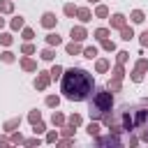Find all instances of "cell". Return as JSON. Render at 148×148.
<instances>
[{
    "instance_id": "obj_25",
    "label": "cell",
    "mask_w": 148,
    "mask_h": 148,
    "mask_svg": "<svg viewBox=\"0 0 148 148\" xmlns=\"http://www.w3.org/2000/svg\"><path fill=\"white\" fill-rule=\"evenodd\" d=\"M46 104H49V106H56V104H58V97H46Z\"/></svg>"
},
{
    "instance_id": "obj_6",
    "label": "cell",
    "mask_w": 148,
    "mask_h": 148,
    "mask_svg": "<svg viewBox=\"0 0 148 148\" xmlns=\"http://www.w3.org/2000/svg\"><path fill=\"white\" fill-rule=\"evenodd\" d=\"M132 37H134V32H132V28H123V39H125V42H130Z\"/></svg>"
},
{
    "instance_id": "obj_27",
    "label": "cell",
    "mask_w": 148,
    "mask_h": 148,
    "mask_svg": "<svg viewBox=\"0 0 148 148\" xmlns=\"http://www.w3.org/2000/svg\"><path fill=\"white\" fill-rule=\"evenodd\" d=\"M30 120L37 123V120H39V111H32V113H30Z\"/></svg>"
},
{
    "instance_id": "obj_14",
    "label": "cell",
    "mask_w": 148,
    "mask_h": 148,
    "mask_svg": "<svg viewBox=\"0 0 148 148\" xmlns=\"http://www.w3.org/2000/svg\"><path fill=\"white\" fill-rule=\"evenodd\" d=\"M97 132H99V127H97V125H92V123H90V125H88V134H90V136H92V134H97Z\"/></svg>"
},
{
    "instance_id": "obj_10",
    "label": "cell",
    "mask_w": 148,
    "mask_h": 148,
    "mask_svg": "<svg viewBox=\"0 0 148 148\" xmlns=\"http://www.w3.org/2000/svg\"><path fill=\"white\" fill-rule=\"evenodd\" d=\"M132 21H134V23H141V21H143V12H134V14H132Z\"/></svg>"
},
{
    "instance_id": "obj_12",
    "label": "cell",
    "mask_w": 148,
    "mask_h": 148,
    "mask_svg": "<svg viewBox=\"0 0 148 148\" xmlns=\"http://www.w3.org/2000/svg\"><path fill=\"white\" fill-rule=\"evenodd\" d=\"M67 53H72V56L79 53V44H69V46H67Z\"/></svg>"
},
{
    "instance_id": "obj_21",
    "label": "cell",
    "mask_w": 148,
    "mask_h": 148,
    "mask_svg": "<svg viewBox=\"0 0 148 148\" xmlns=\"http://www.w3.org/2000/svg\"><path fill=\"white\" fill-rule=\"evenodd\" d=\"M79 123H81V118H79V116H72V118H69V125H72V127H76Z\"/></svg>"
},
{
    "instance_id": "obj_19",
    "label": "cell",
    "mask_w": 148,
    "mask_h": 148,
    "mask_svg": "<svg viewBox=\"0 0 148 148\" xmlns=\"http://www.w3.org/2000/svg\"><path fill=\"white\" fill-rule=\"evenodd\" d=\"M106 67H109V62H106V60H99V62H97V69H99V72H104Z\"/></svg>"
},
{
    "instance_id": "obj_11",
    "label": "cell",
    "mask_w": 148,
    "mask_h": 148,
    "mask_svg": "<svg viewBox=\"0 0 148 148\" xmlns=\"http://www.w3.org/2000/svg\"><path fill=\"white\" fill-rule=\"evenodd\" d=\"M79 16H81V21H90V12H88V9H81Z\"/></svg>"
},
{
    "instance_id": "obj_13",
    "label": "cell",
    "mask_w": 148,
    "mask_h": 148,
    "mask_svg": "<svg viewBox=\"0 0 148 148\" xmlns=\"http://www.w3.org/2000/svg\"><path fill=\"white\" fill-rule=\"evenodd\" d=\"M18 123H21V120H18V118H16V120H9V123H7V125H5V130H14V127H16V125H18Z\"/></svg>"
},
{
    "instance_id": "obj_9",
    "label": "cell",
    "mask_w": 148,
    "mask_h": 148,
    "mask_svg": "<svg viewBox=\"0 0 148 148\" xmlns=\"http://www.w3.org/2000/svg\"><path fill=\"white\" fill-rule=\"evenodd\" d=\"M46 83H49V76H39L35 86H37V88H46Z\"/></svg>"
},
{
    "instance_id": "obj_33",
    "label": "cell",
    "mask_w": 148,
    "mask_h": 148,
    "mask_svg": "<svg viewBox=\"0 0 148 148\" xmlns=\"http://www.w3.org/2000/svg\"><path fill=\"white\" fill-rule=\"evenodd\" d=\"M37 132H44V125H42V123H35V134H37Z\"/></svg>"
},
{
    "instance_id": "obj_26",
    "label": "cell",
    "mask_w": 148,
    "mask_h": 148,
    "mask_svg": "<svg viewBox=\"0 0 148 148\" xmlns=\"http://www.w3.org/2000/svg\"><path fill=\"white\" fill-rule=\"evenodd\" d=\"M109 12H106V7H97V16H106Z\"/></svg>"
},
{
    "instance_id": "obj_31",
    "label": "cell",
    "mask_w": 148,
    "mask_h": 148,
    "mask_svg": "<svg viewBox=\"0 0 148 148\" xmlns=\"http://www.w3.org/2000/svg\"><path fill=\"white\" fill-rule=\"evenodd\" d=\"M118 60H120V62H125V60H127V53H125V51H120V53H118Z\"/></svg>"
},
{
    "instance_id": "obj_24",
    "label": "cell",
    "mask_w": 148,
    "mask_h": 148,
    "mask_svg": "<svg viewBox=\"0 0 148 148\" xmlns=\"http://www.w3.org/2000/svg\"><path fill=\"white\" fill-rule=\"evenodd\" d=\"M23 67H25V69H35V62H32V60H23Z\"/></svg>"
},
{
    "instance_id": "obj_16",
    "label": "cell",
    "mask_w": 148,
    "mask_h": 148,
    "mask_svg": "<svg viewBox=\"0 0 148 148\" xmlns=\"http://www.w3.org/2000/svg\"><path fill=\"white\" fill-rule=\"evenodd\" d=\"M21 25H23V18H21V16H18V18H14V21H12V28H21Z\"/></svg>"
},
{
    "instance_id": "obj_35",
    "label": "cell",
    "mask_w": 148,
    "mask_h": 148,
    "mask_svg": "<svg viewBox=\"0 0 148 148\" xmlns=\"http://www.w3.org/2000/svg\"><path fill=\"white\" fill-rule=\"evenodd\" d=\"M0 25H2V18H0Z\"/></svg>"
},
{
    "instance_id": "obj_32",
    "label": "cell",
    "mask_w": 148,
    "mask_h": 148,
    "mask_svg": "<svg viewBox=\"0 0 148 148\" xmlns=\"http://www.w3.org/2000/svg\"><path fill=\"white\" fill-rule=\"evenodd\" d=\"M53 123H58V125H60V123H62V116H60V113H53Z\"/></svg>"
},
{
    "instance_id": "obj_36",
    "label": "cell",
    "mask_w": 148,
    "mask_h": 148,
    "mask_svg": "<svg viewBox=\"0 0 148 148\" xmlns=\"http://www.w3.org/2000/svg\"><path fill=\"white\" fill-rule=\"evenodd\" d=\"M90 2H97V0H90Z\"/></svg>"
},
{
    "instance_id": "obj_2",
    "label": "cell",
    "mask_w": 148,
    "mask_h": 148,
    "mask_svg": "<svg viewBox=\"0 0 148 148\" xmlns=\"http://www.w3.org/2000/svg\"><path fill=\"white\" fill-rule=\"evenodd\" d=\"M111 92H97V97H95V102H92V106H90V113L92 116H99L104 109H109L111 106Z\"/></svg>"
},
{
    "instance_id": "obj_1",
    "label": "cell",
    "mask_w": 148,
    "mask_h": 148,
    "mask_svg": "<svg viewBox=\"0 0 148 148\" xmlns=\"http://www.w3.org/2000/svg\"><path fill=\"white\" fill-rule=\"evenodd\" d=\"M90 90H92V76L86 69H79V67L67 69V74L62 76V92L67 99L81 102L90 95Z\"/></svg>"
},
{
    "instance_id": "obj_15",
    "label": "cell",
    "mask_w": 148,
    "mask_h": 148,
    "mask_svg": "<svg viewBox=\"0 0 148 148\" xmlns=\"http://www.w3.org/2000/svg\"><path fill=\"white\" fill-rule=\"evenodd\" d=\"M99 143H118L116 136H106V139H99Z\"/></svg>"
},
{
    "instance_id": "obj_18",
    "label": "cell",
    "mask_w": 148,
    "mask_h": 148,
    "mask_svg": "<svg viewBox=\"0 0 148 148\" xmlns=\"http://www.w3.org/2000/svg\"><path fill=\"white\" fill-rule=\"evenodd\" d=\"M42 58H44V60H51V58H53V51H51V49H46V51L42 53Z\"/></svg>"
},
{
    "instance_id": "obj_17",
    "label": "cell",
    "mask_w": 148,
    "mask_h": 148,
    "mask_svg": "<svg viewBox=\"0 0 148 148\" xmlns=\"http://www.w3.org/2000/svg\"><path fill=\"white\" fill-rule=\"evenodd\" d=\"M106 35H109L106 30H97V32H95V37H97V39H106Z\"/></svg>"
},
{
    "instance_id": "obj_28",
    "label": "cell",
    "mask_w": 148,
    "mask_h": 148,
    "mask_svg": "<svg viewBox=\"0 0 148 148\" xmlns=\"http://www.w3.org/2000/svg\"><path fill=\"white\" fill-rule=\"evenodd\" d=\"M0 42H2V44H9V42H12V37H9V35H2V37H0Z\"/></svg>"
},
{
    "instance_id": "obj_22",
    "label": "cell",
    "mask_w": 148,
    "mask_h": 148,
    "mask_svg": "<svg viewBox=\"0 0 148 148\" xmlns=\"http://www.w3.org/2000/svg\"><path fill=\"white\" fill-rule=\"evenodd\" d=\"M0 9H2V12H12V2H2Z\"/></svg>"
},
{
    "instance_id": "obj_4",
    "label": "cell",
    "mask_w": 148,
    "mask_h": 148,
    "mask_svg": "<svg viewBox=\"0 0 148 148\" xmlns=\"http://www.w3.org/2000/svg\"><path fill=\"white\" fill-rule=\"evenodd\" d=\"M72 39H74V42L86 39V30H83V28H72Z\"/></svg>"
},
{
    "instance_id": "obj_34",
    "label": "cell",
    "mask_w": 148,
    "mask_h": 148,
    "mask_svg": "<svg viewBox=\"0 0 148 148\" xmlns=\"http://www.w3.org/2000/svg\"><path fill=\"white\" fill-rule=\"evenodd\" d=\"M32 51H35V49H32L30 44H25V46H23V53H32Z\"/></svg>"
},
{
    "instance_id": "obj_3",
    "label": "cell",
    "mask_w": 148,
    "mask_h": 148,
    "mask_svg": "<svg viewBox=\"0 0 148 148\" xmlns=\"http://www.w3.org/2000/svg\"><path fill=\"white\" fill-rule=\"evenodd\" d=\"M42 25H44V28H53V25H56V16H53L51 12H46L44 18H42Z\"/></svg>"
},
{
    "instance_id": "obj_29",
    "label": "cell",
    "mask_w": 148,
    "mask_h": 148,
    "mask_svg": "<svg viewBox=\"0 0 148 148\" xmlns=\"http://www.w3.org/2000/svg\"><path fill=\"white\" fill-rule=\"evenodd\" d=\"M104 49H106V51H113V42H106V39H104Z\"/></svg>"
},
{
    "instance_id": "obj_20",
    "label": "cell",
    "mask_w": 148,
    "mask_h": 148,
    "mask_svg": "<svg viewBox=\"0 0 148 148\" xmlns=\"http://www.w3.org/2000/svg\"><path fill=\"white\" fill-rule=\"evenodd\" d=\"M60 72H62V69H60V67H58V65H56V67H53V69H51V76H53V79H58V76H60Z\"/></svg>"
},
{
    "instance_id": "obj_23",
    "label": "cell",
    "mask_w": 148,
    "mask_h": 148,
    "mask_svg": "<svg viewBox=\"0 0 148 148\" xmlns=\"http://www.w3.org/2000/svg\"><path fill=\"white\" fill-rule=\"evenodd\" d=\"M74 12H76V9H74V5H67V7H65V14H67V16H72Z\"/></svg>"
},
{
    "instance_id": "obj_30",
    "label": "cell",
    "mask_w": 148,
    "mask_h": 148,
    "mask_svg": "<svg viewBox=\"0 0 148 148\" xmlns=\"http://www.w3.org/2000/svg\"><path fill=\"white\" fill-rule=\"evenodd\" d=\"M2 60H5V62H12L14 58H12V53H2Z\"/></svg>"
},
{
    "instance_id": "obj_8",
    "label": "cell",
    "mask_w": 148,
    "mask_h": 148,
    "mask_svg": "<svg viewBox=\"0 0 148 148\" xmlns=\"http://www.w3.org/2000/svg\"><path fill=\"white\" fill-rule=\"evenodd\" d=\"M83 53H86V58H95V56H97V49H95V46H88Z\"/></svg>"
},
{
    "instance_id": "obj_7",
    "label": "cell",
    "mask_w": 148,
    "mask_h": 148,
    "mask_svg": "<svg viewBox=\"0 0 148 148\" xmlns=\"http://www.w3.org/2000/svg\"><path fill=\"white\" fill-rule=\"evenodd\" d=\"M46 42H49L51 46H53V44L58 46V44H60V37H58V35H49V37H46Z\"/></svg>"
},
{
    "instance_id": "obj_5",
    "label": "cell",
    "mask_w": 148,
    "mask_h": 148,
    "mask_svg": "<svg viewBox=\"0 0 148 148\" xmlns=\"http://www.w3.org/2000/svg\"><path fill=\"white\" fill-rule=\"evenodd\" d=\"M123 23H125V18H123L120 14H116V16L111 18V25H113V28H123Z\"/></svg>"
}]
</instances>
